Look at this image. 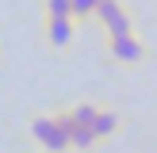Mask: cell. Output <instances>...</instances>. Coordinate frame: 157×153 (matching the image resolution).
I'll return each mask as SVG.
<instances>
[{
	"instance_id": "6da1fadb",
	"label": "cell",
	"mask_w": 157,
	"mask_h": 153,
	"mask_svg": "<svg viewBox=\"0 0 157 153\" xmlns=\"http://www.w3.org/2000/svg\"><path fill=\"white\" fill-rule=\"evenodd\" d=\"M104 54L111 65H123V69H138L150 61V42H146L138 31H127V35H104Z\"/></svg>"
},
{
	"instance_id": "7a4b0ae2",
	"label": "cell",
	"mask_w": 157,
	"mask_h": 153,
	"mask_svg": "<svg viewBox=\"0 0 157 153\" xmlns=\"http://www.w3.org/2000/svg\"><path fill=\"white\" fill-rule=\"evenodd\" d=\"M27 138L38 153H69V138H65V126L58 122L54 111H38L27 119Z\"/></svg>"
},
{
	"instance_id": "3957f363",
	"label": "cell",
	"mask_w": 157,
	"mask_h": 153,
	"mask_svg": "<svg viewBox=\"0 0 157 153\" xmlns=\"http://www.w3.org/2000/svg\"><path fill=\"white\" fill-rule=\"evenodd\" d=\"M92 23H100L104 35H127V31H134V15H130V8L123 0H96Z\"/></svg>"
},
{
	"instance_id": "277c9868",
	"label": "cell",
	"mask_w": 157,
	"mask_h": 153,
	"mask_svg": "<svg viewBox=\"0 0 157 153\" xmlns=\"http://www.w3.org/2000/svg\"><path fill=\"white\" fill-rule=\"evenodd\" d=\"M42 38L50 50H69V46L77 42V23L69 19V15H42Z\"/></svg>"
},
{
	"instance_id": "5b68a950",
	"label": "cell",
	"mask_w": 157,
	"mask_h": 153,
	"mask_svg": "<svg viewBox=\"0 0 157 153\" xmlns=\"http://www.w3.org/2000/svg\"><path fill=\"white\" fill-rule=\"evenodd\" d=\"M88 130L96 134V142L104 145V142H111V138L123 130V115L115 111V107H107V103H96V111H92V122H88Z\"/></svg>"
},
{
	"instance_id": "8992f818",
	"label": "cell",
	"mask_w": 157,
	"mask_h": 153,
	"mask_svg": "<svg viewBox=\"0 0 157 153\" xmlns=\"http://www.w3.org/2000/svg\"><path fill=\"white\" fill-rule=\"evenodd\" d=\"M92 12H96V0H69V15H73L77 27L81 23H92Z\"/></svg>"
},
{
	"instance_id": "52a82bcc",
	"label": "cell",
	"mask_w": 157,
	"mask_h": 153,
	"mask_svg": "<svg viewBox=\"0 0 157 153\" xmlns=\"http://www.w3.org/2000/svg\"><path fill=\"white\" fill-rule=\"evenodd\" d=\"M42 15H69V0H42Z\"/></svg>"
}]
</instances>
